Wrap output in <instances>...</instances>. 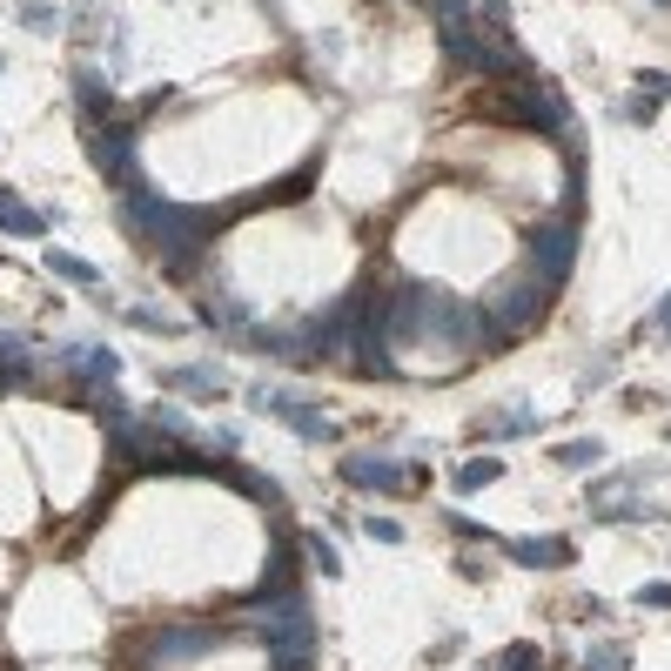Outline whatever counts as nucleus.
Segmentation results:
<instances>
[{
	"label": "nucleus",
	"mask_w": 671,
	"mask_h": 671,
	"mask_svg": "<svg viewBox=\"0 0 671 671\" xmlns=\"http://www.w3.org/2000/svg\"><path fill=\"white\" fill-rule=\"evenodd\" d=\"M477 115H483V121H503V128H524V135H571V128H577L571 102L551 88V81H537V74H518V81H483Z\"/></svg>",
	"instance_id": "nucleus-1"
},
{
	"label": "nucleus",
	"mask_w": 671,
	"mask_h": 671,
	"mask_svg": "<svg viewBox=\"0 0 671 671\" xmlns=\"http://www.w3.org/2000/svg\"><path fill=\"white\" fill-rule=\"evenodd\" d=\"M370 289H376V276L350 283V289L336 296L329 309H316L309 322H296V363H343V356H350V329H356V309L370 302Z\"/></svg>",
	"instance_id": "nucleus-2"
},
{
	"label": "nucleus",
	"mask_w": 671,
	"mask_h": 671,
	"mask_svg": "<svg viewBox=\"0 0 671 671\" xmlns=\"http://www.w3.org/2000/svg\"><path fill=\"white\" fill-rule=\"evenodd\" d=\"M577 242H584V228H577V222H564V215H551V222L524 228L531 276H537V283H551V289H564V283H571V269H577Z\"/></svg>",
	"instance_id": "nucleus-3"
},
{
	"label": "nucleus",
	"mask_w": 671,
	"mask_h": 671,
	"mask_svg": "<svg viewBox=\"0 0 671 671\" xmlns=\"http://www.w3.org/2000/svg\"><path fill=\"white\" fill-rule=\"evenodd\" d=\"M256 618H263V645H269V658H302V651H316V645H322L316 611H309V592L276 598V605H263Z\"/></svg>",
	"instance_id": "nucleus-4"
},
{
	"label": "nucleus",
	"mask_w": 671,
	"mask_h": 671,
	"mask_svg": "<svg viewBox=\"0 0 671 671\" xmlns=\"http://www.w3.org/2000/svg\"><path fill=\"white\" fill-rule=\"evenodd\" d=\"M551 283H537V276H518V283H503V289H490V302H483V316L503 329V336H511V343H518V336L524 329H537L544 322V309H551Z\"/></svg>",
	"instance_id": "nucleus-5"
},
{
	"label": "nucleus",
	"mask_w": 671,
	"mask_h": 671,
	"mask_svg": "<svg viewBox=\"0 0 671 671\" xmlns=\"http://www.w3.org/2000/svg\"><path fill=\"white\" fill-rule=\"evenodd\" d=\"M248 409H263V416H276V424L289 430V437H302V444H329L336 437V424L309 403V396H296V390H276V383H256L248 390Z\"/></svg>",
	"instance_id": "nucleus-6"
},
{
	"label": "nucleus",
	"mask_w": 671,
	"mask_h": 671,
	"mask_svg": "<svg viewBox=\"0 0 671 671\" xmlns=\"http://www.w3.org/2000/svg\"><path fill=\"white\" fill-rule=\"evenodd\" d=\"M309 557H302V537L283 524L276 537H269V564H263V592H248V611H263V605H276V598H296V592H309Z\"/></svg>",
	"instance_id": "nucleus-7"
},
{
	"label": "nucleus",
	"mask_w": 671,
	"mask_h": 671,
	"mask_svg": "<svg viewBox=\"0 0 671 671\" xmlns=\"http://www.w3.org/2000/svg\"><path fill=\"white\" fill-rule=\"evenodd\" d=\"M336 477H343L350 490H363V497H403V490H416L409 477V464L403 457H390V450H343L336 457Z\"/></svg>",
	"instance_id": "nucleus-8"
},
{
	"label": "nucleus",
	"mask_w": 671,
	"mask_h": 671,
	"mask_svg": "<svg viewBox=\"0 0 671 671\" xmlns=\"http://www.w3.org/2000/svg\"><path fill=\"white\" fill-rule=\"evenodd\" d=\"M135 148H141V121H121V115H115L108 128H88V155H95V168H102V182H115V189L141 182Z\"/></svg>",
	"instance_id": "nucleus-9"
},
{
	"label": "nucleus",
	"mask_w": 671,
	"mask_h": 671,
	"mask_svg": "<svg viewBox=\"0 0 671 671\" xmlns=\"http://www.w3.org/2000/svg\"><path fill=\"white\" fill-rule=\"evenodd\" d=\"M215 645H222V638H215L209 625H161V631L141 638V664H155V671H182V664L209 658Z\"/></svg>",
	"instance_id": "nucleus-10"
},
{
	"label": "nucleus",
	"mask_w": 671,
	"mask_h": 671,
	"mask_svg": "<svg viewBox=\"0 0 671 671\" xmlns=\"http://www.w3.org/2000/svg\"><path fill=\"white\" fill-rule=\"evenodd\" d=\"M54 370H61L74 390H115L121 356H115L108 343H61V350H54Z\"/></svg>",
	"instance_id": "nucleus-11"
},
{
	"label": "nucleus",
	"mask_w": 671,
	"mask_h": 671,
	"mask_svg": "<svg viewBox=\"0 0 671 671\" xmlns=\"http://www.w3.org/2000/svg\"><path fill=\"white\" fill-rule=\"evenodd\" d=\"M537 409L531 403H490L470 416V444H518V437H537Z\"/></svg>",
	"instance_id": "nucleus-12"
},
{
	"label": "nucleus",
	"mask_w": 671,
	"mask_h": 671,
	"mask_svg": "<svg viewBox=\"0 0 671 671\" xmlns=\"http://www.w3.org/2000/svg\"><path fill=\"white\" fill-rule=\"evenodd\" d=\"M497 551L511 557L518 571H571L577 564V544L571 537H497Z\"/></svg>",
	"instance_id": "nucleus-13"
},
{
	"label": "nucleus",
	"mask_w": 671,
	"mask_h": 671,
	"mask_svg": "<svg viewBox=\"0 0 671 671\" xmlns=\"http://www.w3.org/2000/svg\"><path fill=\"white\" fill-rule=\"evenodd\" d=\"M161 390H175V396H189V403H215V396L228 390V376H222L215 363H175V370H161Z\"/></svg>",
	"instance_id": "nucleus-14"
},
{
	"label": "nucleus",
	"mask_w": 671,
	"mask_h": 671,
	"mask_svg": "<svg viewBox=\"0 0 671 671\" xmlns=\"http://www.w3.org/2000/svg\"><path fill=\"white\" fill-rule=\"evenodd\" d=\"M74 102H81V121L88 128L115 121V88L102 81V67H74Z\"/></svg>",
	"instance_id": "nucleus-15"
},
{
	"label": "nucleus",
	"mask_w": 671,
	"mask_h": 671,
	"mask_svg": "<svg viewBox=\"0 0 671 671\" xmlns=\"http://www.w3.org/2000/svg\"><path fill=\"white\" fill-rule=\"evenodd\" d=\"M148 477H209V457L189 444H155L148 450Z\"/></svg>",
	"instance_id": "nucleus-16"
},
{
	"label": "nucleus",
	"mask_w": 671,
	"mask_h": 671,
	"mask_svg": "<svg viewBox=\"0 0 671 671\" xmlns=\"http://www.w3.org/2000/svg\"><path fill=\"white\" fill-rule=\"evenodd\" d=\"M645 518H664V511L645 497H592V524H645Z\"/></svg>",
	"instance_id": "nucleus-17"
},
{
	"label": "nucleus",
	"mask_w": 671,
	"mask_h": 671,
	"mask_svg": "<svg viewBox=\"0 0 671 671\" xmlns=\"http://www.w3.org/2000/svg\"><path fill=\"white\" fill-rule=\"evenodd\" d=\"M202 322H209V329H222V336H242V329H248V302H235V296L209 289V296H202Z\"/></svg>",
	"instance_id": "nucleus-18"
},
{
	"label": "nucleus",
	"mask_w": 671,
	"mask_h": 671,
	"mask_svg": "<svg viewBox=\"0 0 671 671\" xmlns=\"http://www.w3.org/2000/svg\"><path fill=\"white\" fill-rule=\"evenodd\" d=\"M450 483H457V497H477V490H490V483H503V464L483 450V457H464L457 470H450Z\"/></svg>",
	"instance_id": "nucleus-19"
},
{
	"label": "nucleus",
	"mask_w": 671,
	"mask_h": 671,
	"mask_svg": "<svg viewBox=\"0 0 671 671\" xmlns=\"http://www.w3.org/2000/svg\"><path fill=\"white\" fill-rule=\"evenodd\" d=\"M0 228H8V235H47V215L28 209L14 189H0Z\"/></svg>",
	"instance_id": "nucleus-20"
},
{
	"label": "nucleus",
	"mask_w": 671,
	"mask_h": 671,
	"mask_svg": "<svg viewBox=\"0 0 671 671\" xmlns=\"http://www.w3.org/2000/svg\"><path fill=\"white\" fill-rule=\"evenodd\" d=\"M577 671H631V645H625V638H598V645H584Z\"/></svg>",
	"instance_id": "nucleus-21"
},
{
	"label": "nucleus",
	"mask_w": 671,
	"mask_h": 671,
	"mask_svg": "<svg viewBox=\"0 0 671 671\" xmlns=\"http://www.w3.org/2000/svg\"><path fill=\"white\" fill-rule=\"evenodd\" d=\"M47 269H54L67 289H102V269L81 263V256H67V248H47Z\"/></svg>",
	"instance_id": "nucleus-22"
},
{
	"label": "nucleus",
	"mask_w": 671,
	"mask_h": 671,
	"mask_svg": "<svg viewBox=\"0 0 671 671\" xmlns=\"http://www.w3.org/2000/svg\"><path fill=\"white\" fill-rule=\"evenodd\" d=\"M148 430H155L161 444H189V437H195V430H189V409H182V403H155V409H148Z\"/></svg>",
	"instance_id": "nucleus-23"
},
{
	"label": "nucleus",
	"mask_w": 671,
	"mask_h": 671,
	"mask_svg": "<svg viewBox=\"0 0 671 671\" xmlns=\"http://www.w3.org/2000/svg\"><path fill=\"white\" fill-rule=\"evenodd\" d=\"M551 464H557V470H598V464H605V444H598V437H571V444L551 450Z\"/></svg>",
	"instance_id": "nucleus-24"
},
{
	"label": "nucleus",
	"mask_w": 671,
	"mask_h": 671,
	"mask_svg": "<svg viewBox=\"0 0 671 671\" xmlns=\"http://www.w3.org/2000/svg\"><path fill=\"white\" fill-rule=\"evenodd\" d=\"M302 537V557H309V571H322V577H343V557H336V544L322 537V531H296Z\"/></svg>",
	"instance_id": "nucleus-25"
},
{
	"label": "nucleus",
	"mask_w": 671,
	"mask_h": 671,
	"mask_svg": "<svg viewBox=\"0 0 671 671\" xmlns=\"http://www.w3.org/2000/svg\"><path fill=\"white\" fill-rule=\"evenodd\" d=\"M128 322H135V329H148V336H175V329H182V322L168 316L161 302H135V309H128Z\"/></svg>",
	"instance_id": "nucleus-26"
},
{
	"label": "nucleus",
	"mask_w": 671,
	"mask_h": 671,
	"mask_svg": "<svg viewBox=\"0 0 671 671\" xmlns=\"http://www.w3.org/2000/svg\"><path fill=\"white\" fill-rule=\"evenodd\" d=\"M618 115H625L631 128H651V121H658V95H645V88H638V95H625V102H618Z\"/></svg>",
	"instance_id": "nucleus-27"
},
{
	"label": "nucleus",
	"mask_w": 671,
	"mask_h": 671,
	"mask_svg": "<svg viewBox=\"0 0 671 671\" xmlns=\"http://www.w3.org/2000/svg\"><path fill=\"white\" fill-rule=\"evenodd\" d=\"M363 537H370V544H403L409 531H403L396 518H383V511H363Z\"/></svg>",
	"instance_id": "nucleus-28"
},
{
	"label": "nucleus",
	"mask_w": 671,
	"mask_h": 671,
	"mask_svg": "<svg viewBox=\"0 0 671 671\" xmlns=\"http://www.w3.org/2000/svg\"><path fill=\"white\" fill-rule=\"evenodd\" d=\"M444 524H450V531H457V537H464V544H483V551H490V544H497V537H503V531H490V524H477V518H464V511H450V518H444Z\"/></svg>",
	"instance_id": "nucleus-29"
},
{
	"label": "nucleus",
	"mask_w": 671,
	"mask_h": 671,
	"mask_svg": "<svg viewBox=\"0 0 671 671\" xmlns=\"http://www.w3.org/2000/svg\"><path fill=\"white\" fill-rule=\"evenodd\" d=\"M631 605H638V611H671V577L638 584V592H631Z\"/></svg>",
	"instance_id": "nucleus-30"
},
{
	"label": "nucleus",
	"mask_w": 671,
	"mask_h": 671,
	"mask_svg": "<svg viewBox=\"0 0 671 671\" xmlns=\"http://www.w3.org/2000/svg\"><path fill=\"white\" fill-rule=\"evenodd\" d=\"M21 28H28V34H54V28H61V8H47V0H28V8H21Z\"/></svg>",
	"instance_id": "nucleus-31"
},
{
	"label": "nucleus",
	"mask_w": 671,
	"mask_h": 671,
	"mask_svg": "<svg viewBox=\"0 0 671 671\" xmlns=\"http://www.w3.org/2000/svg\"><path fill=\"white\" fill-rule=\"evenodd\" d=\"M490 671H544V651H537V645H511Z\"/></svg>",
	"instance_id": "nucleus-32"
},
{
	"label": "nucleus",
	"mask_w": 671,
	"mask_h": 671,
	"mask_svg": "<svg viewBox=\"0 0 671 671\" xmlns=\"http://www.w3.org/2000/svg\"><path fill=\"white\" fill-rule=\"evenodd\" d=\"M424 8H430L437 28H444V21H470V0H424Z\"/></svg>",
	"instance_id": "nucleus-33"
},
{
	"label": "nucleus",
	"mask_w": 671,
	"mask_h": 671,
	"mask_svg": "<svg viewBox=\"0 0 671 671\" xmlns=\"http://www.w3.org/2000/svg\"><path fill=\"white\" fill-rule=\"evenodd\" d=\"M611 383V356H598V363H584V376H577V390L592 396V390H605Z\"/></svg>",
	"instance_id": "nucleus-34"
},
{
	"label": "nucleus",
	"mask_w": 671,
	"mask_h": 671,
	"mask_svg": "<svg viewBox=\"0 0 671 671\" xmlns=\"http://www.w3.org/2000/svg\"><path fill=\"white\" fill-rule=\"evenodd\" d=\"M269 671H316V651H302V658H269Z\"/></svg>",
	"instance_id": "nucleus-35"
},
{
	"label": "nucleus",
	"mask_w": 671,
	"mask_h": 671,
	"mask_svg": "<svg viewBox=\"0 0 671 671\" xmlns=\"http://www.w3.org/2000/svg\"><path fill=\"white\" fill-rule=\"evenodd\" d=\"M638 88H645V95H658V102H664V95H671V74H638Z\"/></svg>",
	"instance_id": "nucleus-36"
},
{
	"label": "nucleus",
	"mask_w": 671,
	"mask_h": 671,
	"mask_svg": "<svg viewBox=\"0 0 671 671\" xmlns=\"http://www.w3.org/2000/svg\"><path fill=\"white\" fill-rule=\"evenodd\" d=\"M242 450V430H215V457H235Z\"/></svg>",
	"instance_id": "nucleus-37"
},
{
	"label": "nucleus",
	"mask_w": 671,
	"mask_h": 671,
	"mask_svg": "<svg viewBox=\"0 0 671 671\" xmlns=\"http://www.w3.org/2000/svg\"><path fill=\"white\" fill-rule=\"evenodd\" d=\"M457 571H464V577H490V564H483L477 551H464V557H457Z\"/></svg>",
	"instance_id": "nucleus-38"
},
{
	"label": "nucleus",
	"mask_w": 671,
	"mask_h": 671,
	"mask_svg": "<svg viewBox=\"0 0 671 671\" xmlns=\"http://www.w3.org/2000/svg\"><path fill=\"white\" fill-rule=\"evenodd\" d=\"M651 329H671V289H664V302L651 309Z\"/></svg>",
	"instance_id": "nucleus-39"
},
{
	"label": "nucleus",
	"mask_w": 671,
	"mask_h": 671,
	"mask_svg": "<svg viewBox=\"0 0 671 671\" xmlns=\"http://www.w3.org/2000/svg\"><path fill=\"white\" fill-rule=\"evenodd\" d=\"M0 74H8V61H0Z\"/></svg>",
	"instance_id": "nucleus-40"
},
{
	"label": "nucleus",
	"mask_w": 671,
	"mask_h": 671,
	"mask_svg": "<svg viewBox=\"0 0 671 671\" xmlns=\"http://www.w3.org/2000/svg\"><path fill=\"white\" fill-rule=\"evenodd\" d=\"M658 8H671V0H658Z\"/></svg>",
	"instance_id": "nucleus-41"
},
{
	"label": "nucleus",
	"mask_w": 671,
	"mask_h": 671,
	"mask_svg": "<svg viewBox=\"0 0 671 671\" xmlns=\"http://www.w3.org/2000/svg\"><path fill=\"white\" fill-rule=\"evenodd\" d=\"M664 343H671V329H664Z\"/></svg>",
	"instance_id": "nucleus-42"
}]
</instances>
